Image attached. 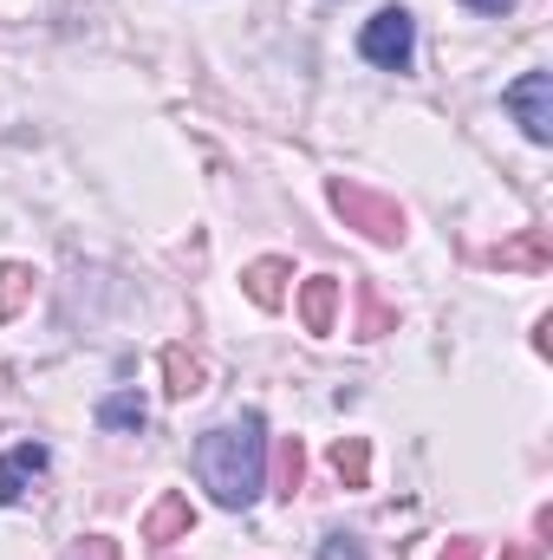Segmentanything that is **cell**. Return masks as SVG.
Segmentation results:
<instances>
[{"label":"cell","instance_id":"52a82bcc","mask_svg":"<svg viewBox=\"0 0 553 560\" xmlns=\"http://www.w3.org/2000/svg\"><path fill=\"white\" fill-rule=\"evenodd\" d=\"M339 293H345V280L339 275H313L299 287V326L306 332H332V319H339Z\"/></svg>","mask_w":553,"mask_h":560},{"label":"cell","instance_id":"9a60e30c","mask_svg":"<svg viewBox=\"0 0 553 560\" xmlns=\"http://www.w3.org/2000/svg\"><path fill=\"white\" fill-rule=\"evenodd\" d=\"M319 560H365V541L345 535V528H332V535H319Z\"/></svg>","mask_w":553,"mask_h":560},{"label":"cell","instance_id":"30bf717a","mask_svg":"<svg viewBox=\"0 0 553 560\" xmlns=\"http://www.w3.org/2000/svg\"><path fill=\"white\" fill-rule=\"evenodd\" d=\"M98 430H118V436H143V423H150V405H143L138 392H111V398H98Z\"/></svg>","mask_w":553,"mask_h":560},{"label":"cell","instance_id":"ba28073f","mask_svg":"<svg viewBox=\"0 0 553 560\" xmlns=\"http://www.w3.org/2000/svg\"><path fill=\"white\" fill-rule=\"evenodd\" d=\"M189 528H196V509H189V495H163V502L150 509V522H143V541L169 548V541H189Z\"/></svg>","mask_w":553,"mask_h":560},{"label":"cell","instance_id":"4fadbf2b","mask_svg":"<svg viewBox=\"0 0 553 560\" xmlns=\"http://www.w3.org/2000/svg\"><path fill=\"white\" fill-rule=\"evenodd\" d=\"M33 268L26 261H0V319H13L20 306H26V293H33Z\"/></svg>","mask_w":553,"mask_h":560},{"label":"cell","instance_id":"277c9868","mask_svg":"<svg viewBox=\"0 0 553 560\" xmlns=\"http://www.w3.org/2000/svg\"><path fill=\"white\" fill-rule=\"evenodd\" d=\"M502 105H508V118L521 125V138L528 143H553V72L548 66L521 72V79L502 92Z\"/></svg>","mask_w":553,"mask_h":560},{"label":"cell","instance_id":"6da1fadb","mask_svg":"<svg viewBox=\"0 0 553 560\" xmlns=\"http://www.w3.org/2000/svg\"><path fill=\"white\" fill-rule=\"evenodd\" d=\"M189 463H196V482L215 495V509H255L268 495V418L242 411V418L202 430Z\"/></svg>","mask_w":553,"mask_h":560},{"label":"cell","instance_id":"ac0fdd59","mask_svg":"<svg viewBox=\"0 0 553 560\" xmlns=\"http://www.w3.org/2000/svg\"><path fill=\"white\" fill-rule=\"evenodd\" d=\"M462 7H469V13H482V20H502L515 0H462Z\"/></svg>","mask_w":553,"mask_h":560},{"label":"cell","instance_id":"9c48e42d","mask_svg":"<svg viewBox=\"0 0 553 560\" xmlns=\"http://www.w3.org/2000/svg\"><path fill=\"white\" fill-rule=\"evenodd\" d=\"M286 280H293V268H286L280 255H261V261L242 268V287H248L255 306H280V300H286Z\"/></svg>","mask_w":553,"mask_h":560},{"label":"cell","instance_id":"2e32d148","mask_svg":"<svg viewBox=\"0 0 553 560\" xmlns=\"http://www.w3.org/2000/svg\"><path fill=\"white\" fill-rule=\"evenodd\" d=\"M280 495H293L299 489V476H306V456H299V443H280Z\"/></svg>","mask_w":553,"mask_h":560},{"label":"cell","instance_id":"7c38bea8","mask_svg":"<svg viewBox=\"0 0 553 560\" xmlns=\"http://www.w3.org/2000/svg\"><path fill=\"white\" fill-rule=\"evenodd\" d=\"M332 469H339L345 489H365V482H372V443H365V436H339V443H332Z\"/></svg>","mask_w":553,"mask_h":560},{"label":"cell","instance_id":"ffe728a7","mask_svg":"<svg viewBox=\"0 0 553 560\" xmlns=\"http://www.w3.org/2000/svg\"><path fill=\"white\" fill-rule=\"evenodd\" d=\"M92 560H118V548L111 541H92Z\"/></svg>","mask_w":553,"mask_h":560},{"label":"cell","instance_id":"5bb4252c","mask_svg":"<svg viewBox=\"0 0 553 560\" xmlns=\"http://www.w3.org/2000/svg\"><path fill=\"white\" fill-rule=\"evenodd\" d=\"M398 326V313L378 300V287H358V339H378V332H391Z\"/></svg>","mask_w":553,"mask_h":560},{"label":"cell","instance_id":"8fae6325","mask_svg":"<svg viewBox=\"0 0 553 560\" xmlns=\"http://www.w3.org/2000/svg\"><path fill=\"white\" fill-rule=\"evenodd\" d=\"M163 392L169 398H189V392H202V359L189 352V346H163Z\"/></svg>","mask_w":553,"mask_h":560},{"label":"cell","instance_id":"5b68a950","mask_svg":"<svg viewBox=\"0 0 553 560\" xmlns=\"http://www.w3.org/2000/svg\"><path fill=\"white\" fill-rule=\"evenodd\" d=\"M52 469V450L39 443V436H26V443H13V450H0V509H13L39 476Z\"/></svg>","mask_w":553,"mask_h":560},{"label":"cell","instance_id":"3957f363","mask_svg":"<svg viewBox=\"0 0 553 560\" xmlns=\"http://www.w3.org/2000/svg\"><path fill=\"white\" fill-rule=\"evenodd\" d=\"M332 209L358 229V235H372L378 248H398L404 242V209L391 202V196H378V189H365V183H345V176H332Z\"/></svg>","mask_w":553,"mask_h":560},{"label":"cell","instance_id":"d6986e66","mask_svg":"<svg viewBox=\"0 0 553 560\" xmlns=\"http://www.w3.org/2000/svg\"><path fill=\"white\" fill-rule=\"evenodd\" d=\"M443 560H482V541H449Z\"/></svg>","mask_w":553,"mask_h":560},{"label":"cell","instance_id":"7a4b0ae2","mask_svg":"<svg viewBox=\"0 0 553 560\" xmlns=\"http://www.w3.org/2000/svg\"><path fill=\"white\" fill-rule=\"evenodd\" d=\"M358 59L378 72H411L416 66V13L411 7H378L358 26Z\"/></svg>","mask_w":553,"mask_h":560},{"label":"cell","instance_id":"8992f818","mask_svg":"<svg viewBox=\"0 0 553 560\" xmlns=\"http://www.w3.org/2000/svg\"><path fill=\"white\" fill-rule=\"evenodd\" d=\"M489 261H495L502 275H548V268H553V235H548V229H521L515 242L489 248Z\"/></svg>","mask_w":553,"mask_h":560},{"label":"cell","instance_id":"e0dca14e","mask_svg":"<svg viewBox=\"0 0 553 560\" xmlns=\"http://www.w3.org/2000/svg\"><path fill=\"white\" fill-rule=\"evenodd\" d=\"M502 560H548V541H508Z\"/></svg>","mask_w":553,"mask_h":560}]
</instances>
